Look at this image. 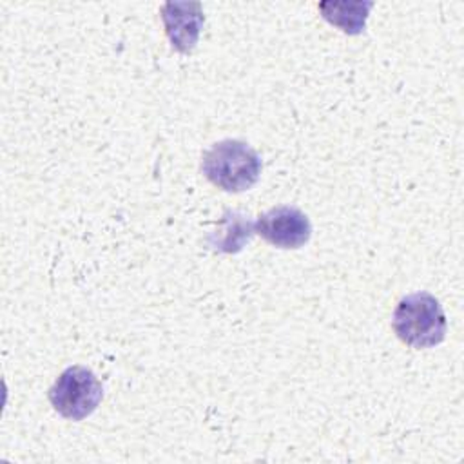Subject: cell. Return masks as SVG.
Listing matches in <instances>:
<instances>
[{"label": "cell", "instance_id": "cell-1", "mask_svg": "<svg viewBox=\"0 0 464 464\" xmlns=\"http://www.w3.org/2000/svg\"><path fill=\"white\" fill-rule=\"evenodd\" d=\"M263 163L259 154L241 140H221L201 158L203 176L225 192H243L259 179Z\"/></svg>", "mask_w": 464, "mask_h": 464}, {"label": "cell", "instance_id": "cell-2", "mask_svg": "<svg viewBox=\"0 0 464 464\" xmlns=\"http://www.w3.org/2000/svg\"><path fill=\"white\" fill-rule=\"evenodd\" d=\"M395 335L413 348H431L446 337V315L439 299L415 292L399 301L392 321Z\"/></svg>", "mask_w": 464, "mask_h": 464}, {"label": "cell", "instance_id": "cell-3", "mask_svg": "<svg viewBox=\"0 0 464 464\" xmlns=\"http://www.w3.org/2000/svg\"><path fill=\"white\" fill-rule=\"evenodd\" d=\"M103 388L94 372L87 366L74 364L65 368L49 388L51 406L69 420L89 417L102 402Z\"/></svg>", "mask_w": 464, "mask_h": 464}, {"label": "cell", "instance_id": "cell-4", "mask_svg": "<svg viewBox=\"0 0 464 464\" xmlns=\"http://www.w3.org/2000/svg\"><path fill=\"white\" fill-rule=\"evenodd\" d=\"M254 232L266 243L285 250H295L308 243L312 223L304 212L295 207H274L254 221Z\"/></svg>", "mask_w": 464, "mask_h": 464}, {"label": "cell", "instance_id": "cell-5", "mask_svg": "<svg viewBox=\"0 0 464 464\" xmlns=\"http://www.w3.org/2000/svg\"><path fill=\"white\" fill-rule=\"evenodd\" d=\"M161 20L172 47L190 53L198 42L205 14L199 2H167L161 7Z\"/></svg>", "mask_w": 464, "mask_h": 464}, {"label": "cell", "instance_id": "cell-6", "mask_svg": "<svg viewBox=\"0 0 464 464\" xmlns=\"http://www.w3.org/2000/svg\"><path fill=\"white\" fill-rule=\"evenodd\" d=\"M254 223L241 212L227 208L219 218L218 228L207 234L205 243L221 254H237L254 236Z\"/></svg>", "mask_w": 464, "mask_h": 464}, {"label": "cell", "instance_id": "cell-7", "mask_svg": "<svg viewBox=\"0 0 464 464\" xmlns=\"http://www.w3.org/2000/svg\"><path fill=\"white\" fill-rule=\"evenodd\" d=\"M372 2H323L319 11L323 18L346 34H359L364 29Z\"/></svg>", "mask_w": 464, "mask_h": 464}]
</instances>
